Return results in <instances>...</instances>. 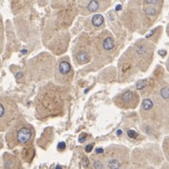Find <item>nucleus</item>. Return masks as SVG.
I'll list each match as a JSON object with an SVG mask.
<instances>
[{
	"label": "nucleus",
	"mask_w": 169,
	"mask_h": 169,
	"mask_svg": "<svg viewBox=\"0 0 169 169\" xmlns=\"http://www.w3.org/2000/svg\"><path fill=\"white\" fill-rule=\"evenodd\" d=\"M164 0H130L125 11V23L131 30L144 32L158 19Z\"/></svg>",
	"instance_id": "f257e3e1"
},
{
	"label": "nucleus",
	"mask_w": 169,
	"mask_h": 169,
	"mask_svg": "<svg viewBox=\"0 0 169 169\" xmlns=\"http://www.w3.org/2000/svg\"><path fill=\"white\" fill-rule=\"evenodd\" d=\"M67 88L48 83L41 88L35 99L37 116L42 120L61 116L66 108Z\"/></svg>",
	"instance_id": "f03ea898"
},
{
	"label": "nucleus",
	"mask_w": 169,
	"mask_h": 169,
	"mask_svg": "<svg viewBox=\"0 0 169 169\" xmlns=\"http://www.w3.org/2000/svg\"><path fill=\"white\" fill-rule=\"evenodd\" d=\"M115 53V40L109 30H104L92 44V59L97 63H107Z\"/></svg>",
	"instance_id": "7ed1b4c3"
},
{
	"label": "nucleus",
	"mask_w": 169,
	"mask_h": 169,
	"mask_svg": "<svg viewBox=\"0 0 169 169\" xmlns=\"http://www.w3.org/2000/svg\"><path fill=\"white\" fill-rule=\"evenodd\" d=\"M34 135L35 130L32 126L23 119H19L9 128L5 139L8 146L13 148L19 146L29 145L34 139Z\"/></svg>",
	"instance_id": "20e7f679"
},
{
	"label": "nucleus",
	"mask_w": 169,
	"mask_h": 169,
	"mask_svg": "<svg viewBox=\"0 0 169 169\" xmlns=\"http://www.w3.org/2000/svg\"><path fill=\"white\" fill-rule=\"evenodd\" d=\"M140 71L146 72L151 65L155 53V45L149 39H140L128 48Z\"/></svg>",
	"instance_id": "39448f33"
},
{
	"label": "nucleus",
	"mask_w": 169,
	"mask_h": 169,
	"mask_svg": "<svg viewBox=\"0 0 169 169\" xmlns=\"http://www.w3.org/2000/svg\"><path fill=\"white\" fill-rule=\"evenodd\" d=\"M101 155L104 165L109 169H119L128 167L130 162V151L124 146L112 145L107 146Z\"/></svg>",
	"instance_id": "423d86ee"
},
{
	"label": "nucleus",
	"mask_w": 169,
	"mask_h": 169,
	"mask_svg": "<svg viewBox=\"0 0 169 169\" xmlns=\"http://www.w3.org/2000/svg\"><path fill=\"white\" fill-rule=\"evenodd\" d=\"M29 68L36 81L47 79L54 68V58L48 53L39 54L30 61Z\"/></svg>",
	"instance_id": "0eeeda50"
},
{
	"label": "nucleus",
	"mask_w": 169,
	"mask_h": 169,
	"mask_svg": "<svg viewBox=\"0 0 169 169\" xmlns=\"http://www.w3.org/2000/svg\"><path fill=\"white\" fill-rule=\"evenodd\" d=\"M165 112H166L161 106H159L151 96H146L142 100L140 114L144 121L156 123L162 127V122Z\"/></svg>",
	"instance_id": "6e6552de"
},
{
	"label": "nucleus",
	"mask_w": 169,
	"mask_h": 169,
	"mask_svg": "<svg viewBox=\"0 0 169 169\" xmlns=\"http://www.w3.org/2000/svg\"><path fill=\"white\" fill-rule=\"evenodd\" d=\"M19 116L17 105L9 97H1L0 99V130H8Z\"/></svg>",
	"instance_id": "1a4fd4ad"
},
{
	"label": "nucleus",
	"mask_w": 169,
	"mask_h": 169,
	"mask_svg": "<svg viewBox=\"0 0 169 169\" xmlns=\"http://www.w3.org/2000/svg\"><path fill=\"white\" fill-rule=\"evenodd\" d=\"M92 44L93 41L85 33L79 37L75 47L73 48V57L78 65L90 63L92 59Z\"/></svg>",
	"instance_id": "9d476101"
},
{
	"label": "nucleus",
	"mask_w": 169,
	"mask_h": 169,
	"mask_svg": "<svg viewBox=\"0 0 169 169\" xmlns=\"http://www.w3.org/2000/svg\"><path fill=\"white\" fill-rule=\"evenodd\" d=\"M139 71L136 63L131 55L130 49H128L122 55L118 61V78L121 82L128 81L131 78L137 75Z\"/></svg>",
	"instance_id": "9b49d317"
},
{
	"label": "nucleus",
	"mask_w": 169,
	"mask_h": 169,
	"mask_svg": "<svg viewBox=\"0 0 169 169\" xmlns=\"http://www.w3.org/2000/svg\"><path fill=\"white\" fill-rule=\"evenodd\" d=\"M162 78H164V69L162 66H159L149 78L138 81L136 83V89L141 93L142 96H150L158 84L164 81Z\"/></svg>",
	"instance_id": "f8f14e48"
},
{
	"label": "nucleus",
	"mask_w": 169,
	"mask_h": 169,
	"mask_svg": "<svg viewBox=\"0 0 169 169\" xmlns=\"http://www.w3.org/2000/svg\"><path fill=\"white\" fill-rule=\"evenodd\" d=\"M55 81L59 84H69L73 81L74 69L68 56L61 57L54 71Z\"/></svg>",
	"instance_id": "ddd939ff"
},
{
	"label": "nucleus",
	"mask_w": 169,
	"mask_h": 169,
	"mask_svg": "<svg viewBox=\"0 0 169 169\" xmlns=\"http://www.w3.org/2000/svg\"><path fill=\"white\" fill-rule=\"evenodd\" d=\"M110 3V0H77L76 9L79 14L89 15L106 11Z\"/></svg>",
	"instance_id": "4468645a"
},
{
	"label": "nucleus",
	"mask_w": 169,
	"mask_h": 169,
	"mask_svg": "<svg viewBox=\"0 0 169 169\" xmlns=\"http://www.w3.org/2000/svg\"><path fill=\"white\" fill-rule=\"evenodd\" d=\"M113 102L120 109H135L140 103V96L136 91L127 90L117 94L113 98Z\"/></svg>",
	"instance_id": "2eb2a0df"
},
{
	"label": "nucleus",
	"mask_w": 169,
	"mask_h": 169,
	"mask_svg": "<svg viewBox=\"0 0 169 169\" xmlns=\"http://www.w3.org/2000/svg\"><path fill=\"white\" fill-rule=\"evenodd\" d=\"M151 96L155 102L161 106L165 112L169 110V83L165 81H162L158 84L155 90L151 94Z\"/></svg>",
	"instance_id": "dca6fc26"
},
{
	"label": "nucleus",
	"mask_w": 169,
	"mask_h": 169,
	"mask_svg": "<svg viewBox=\"0 0 169 169\" xmlns=\"http://www.w3.org/2000/svg\"><path fill=\"white\" fill-rule=\"evenodd\" d=\"M52 140H53V130L52 128H47V130H45V132H43L42 137L38 141V145L40 146L42 143H44L41 147L47 148L49 144L52 143Z\"/></svg>",
	"instance_id": "f3484780"
},
{
	"label": "nucleus",
	"mask_w": 169,
	"mask_h": 169,
	"mask_svg": "<svg viewBox=\"0 0 169 169\" xmlns=\"http://www.w3.org/2000/svg\"><path fill=\"white\" fill-rule=\"evenodd\" d=\"M89 21H90V27L93 29H100L105 26V19L103 15L100 13L94 15Z\"/></svg>",
	"instance_id": "a211bd4d"
},
{
	"label": "nucleus",
	"mask_w": 169,
	"mask_h": 169,
	"mask_svg": "<svg viewBox=\"0 0 169 169\" xmlns=\"http://www.w3.org/2000/svg\"><path fill=\"white\" fill-rule=\"evenodd\" d=\"M3 162H5L6 167L7 168H19L20 164L18 162V160L14 157V156L8 154V153H5L3 155Z\"/></svg>",
	"instance_id": "6ab92c4d"
},
{
	"label": "nucleus",
	"mask_w": 169,
	"mask_h": 169,
	"mask_svg": "<svg viewBox=\"0 0 169 169\" xmlns=\"http://www.w3.org/2000/svg\"><path fill=\"white\" fill-rule=\"evenodd\" d=\"M162 32V27H155V29H153L152 31H151V33H150V34H148V35L146 36V38H147V39H149L150 41H152V40H153V37H155V39H154V43H156V42H158L159 38H160V37H161Z\"/></svg>",
	"instance_id": "aec40b11"
},
{
	"label": "nucleus",
	"mask_w": 169,
	"mask_h": 169,
	"mask_svg": "<svg viewBox=\"0 0 169 169\" xmlns=\"http://www.w3.org/2000/svg\"><path fill=\"white\" fill-rule=\"evenodd\" d=\"M35 151L33 147H29V148H25V150L23 151V158L26 162H29L34 157Z\"/></svg>",
	"instance_id": "412c9836"
},
{
	"label": "nucleus",
	"mask_w": 169,
	"mask_h": 169,
	"mask_svg": "<svg viewBox=\"0 0 169 169\" xmlns=\"http://www.w3.org/2000/svg\"><path fill=\"white\" fill-rule=\"evenodd\" d=\"M162 130L164 133L169 134V110L164 113V119L162 122Z\"/></svg>",
	"instance_id": "4be33fe9"
},
{
	"label": "nucleus",
	"mask_w": 169,
	"mask_h": 169,
	"mask_svg": "<svg viewBox=\"0 0 169 169\" xmlns=\"http://www.w3.org/2000/svg\"><path fill=\"white\" fill-rule=\"evenodd\" d=\"M162 151H164L165 159L169 162V135L164 139V142H162Z\"/></svg>",
	"instance_id": "5701e85b"
},
{
	"label": "nucleus",
	"mask_w": 169,
	"mask_h": 169,
	"mask_svg": "<svg viewBox=\"0 0 169 169\" xmlns=\"http://www.w3.org/2000/svg\"><path fill=\"white\" fill-rule=\"evenodd\" d=\"M92 162H93V167L94 168H103V167H105L102 160H101L100 157H98L97 155H96V156H93V158H92Z\"/></svg>",
	"instance_id": "b1692460"
},
{
	"label": "nucleus",
	"mask_w": 169,
	"mask_h": 169,
	"mask_svg": "<svg viewBox=\"0 0 169 169\" xmlns=\"http://www.w3.org/2000/svg\"><path fill=\"white\" fill-rule=\"evenodd\" d=\"M77 1V0H51V2L53 3L55 6L58 7H63V6H68L71 3Z\"/></svg>",
	"instance_id": "393cba45"
},
{
	"label": "nucleus",
	"mask_w": 169,
	"mask_h": 169,
	"mask_svg": "<svg viewBox=\"0 0 169 169\" xmlns=\"http://www.w3.org/2000/svg\"><path fill=\"white\" fill-rule=\"evenodd\" d=\"M165 67H166L167 71L169 72V57H168V59H167V61H166V63H165Z\"/></svg>",
	"instance_id": "a878e982"
}]
</instances>
